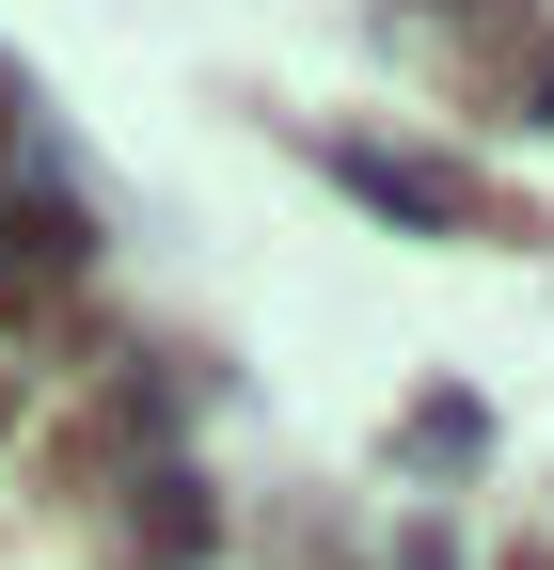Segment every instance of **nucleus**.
<instances>
[{"label":"nucleus","mask_w":554,"mask_h":570,"mask_svg":"<svg viewBox=\"0 0 554 570\" xmlns=\"http://www.w3.org/2000/svg\"><path fill=\"white\" fill-rule=\"evenodd\" d=\"M206 539H222V508H206L190 475H144V491H127V539H111V554H127V570H190Z\"/></svg>","instance_id":"1"},{"label":"nucleus","mask_w":554,"mask_h":570,"mask_svg":"<svg viewBox=\"0 0 554 570\" xmlns=\"http://www.w3.org/2000/svg\"><path fill=\"white\" fill-rule=\"evenodd\" d=\"M507 570H554V554H507Z\"/></svg>","instance_id":"2"}]
</instances>
